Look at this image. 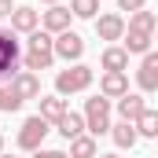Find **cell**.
<instances>
[{"label": "cell", "instance_id": "f1b7e54d", "mask_svg": "<svg viewBox=\"0 0 158 158\" xmlns=\"http://www.w3.org/2000/svg\"><path fill=\"white\" fill-rule=\"evenodd\" d=\"M96 158H118V155H96Z\"/></svg>", "mask_w": 158, "mask_h": 158}, {"label": "cell", "instance_id": "8fae6325", "mask_svg": "<svg viewBox=\"0 0 158 158\" xmlns=\"http://www.w3.org/2000/svg\"><path fill=\"white\" fill-rule=\"evenodd\" d=\"M143 110H147V99H143L140 92H125V96L118 99V118H121V121H129V125L140 118Z\"/></svg>", "mask_w": 158, "mask_h": 158}, {"label": "cell", "instance_id": "9a60e30c", "mask_svg": "<svg viewBox=\"0 0 158 158\" xmlns=\"http://www.w3.org/2000/svg\"><path fill=\"white\" fill-rule=\"evenodd\" d=\"M55 129H59V136H63V140H74V136H81V132H85V118H81V114H74V110H66L63 118L55 121Z\"/></svg>", "mask_w": 158, "mask_h": 158}, {"label": "cell", "instance_id": "d4e9b609", "mask_svg": "<svg viewBox=\"0 0 158 158\" xmlns=\"http://www.w3.org/2000/svg\"><path fill=\"white\" fill-rule=\"evenodd\" d=\"M33 158H70V155H66V151H44V147H37Z\"/></svg>", "mask_w": 158, "mask_h": 158}, {"label": "cell", "instance_id": "2e32d148", "mask_svg": "<svg viewBox=\"0 0 158 158\" xmlns=\"http://www.w3.org/2000/svg\"><path fill=\"white\" fill-rule=\"evenodd\" d=\"M99 155V147H96V136H74L70 140V158H96Z\"/></svg>", "mask_w": 158, "mask_h": 158}, {"label": "cell", "instance_id": "f546056e", "mask_svg": "<svg viewBox=\"0 0 158 158\" xmlns=\"http://www.w3.org/2000/svg\"><path fill=\"white\" fill-rule=\"evenodd\" d=\"M0 158H19V155H0Z\"/></svg>", "mask_w": 158, "mask_h": 158}, {"label": "cell", "instance_id": "30bf717a", "mask_svg": "<svg viewBox=\"0 0 158 158\" xmlns=\"http://www.w3.org/2000/svg\"><path fill=\"white\" fill-rule=\"evenodd\" d=\"M92 22H96V37L99 40H121V33H125V19L121 15H96Z\"/></svg>", "mask_w": 158, "mask_h": 158}, {"label": "cell", "instance_id": "ffe728a7", "mask_svg": "<svg viewBox=\"0 0 158 158\" xmlns=\"http://www.w3.org/2000/svg\"><path fill=\"white\" fill-rule=\"evenodd\" d=\"M110 136H114V143H118L121 151H125V147H136V140H140V136H136V129H132L129 121H118V125H110Z\"/></svg>", "mask_w": 158, "mask_h": 158}, {"label": "cell", "instance_id": "4dcf8cb0", "mask_svg": "<svg viewBox=\"0 0 158 158\" xmlns=\"http://www.w3.org/2000/svg\"><path fill=\"white\" fill-rule=\"evenodd\" d=\"M44 4H59V0H44Z\"/></svg>", "mask_w": 158, "mask_h": 158}, {"label": "cell", "instance_id": "3957f363", "mask_svg": "<svg viewBox=\"0 0 158 158\" xmlns=\"http://www.w3.org/2000/svg\"><path fill=\"white\" fill-rule=\"evenodd\" d=\"M52 55H55V59H66V63H81V55H85L81 33H74V30L55 33V37H52Z\"/></svg>", "mask_w": 158, "mask_h": 158}, {"label": "cell", "instance_id": "5bb4252c", "mask_svg": "<svg viewBox=\"0 0 158 158\" xmlns=\"http://www.w3.org/2000/svg\"><path fill=\"white\" fill-rule=\"evenodd\" d=\"M63 114H66V99L63 96H40V114L37 118H44L52 125V121H59Z\"/></svg>", "mask_w": 158, "mask_h": 158}, {"label": "cell", "instance_id": "9c48e42d", "mask_svg": "<svg viewBox=\"0 0 158 158\" xmlns=\"http://www.w3.org/2000/svg\"><path fill=\"white\" fill-rule=\"evenodd\" d=\"M129 92V74H118V70H107L99 77V96L103 99H121Z\"/></svg>", "mask_w": 158, "mask_h": 158}, {"label": "cell", "instance_id": "484cf974", "mask_svg": "<svg viewBox=\"0 0 158 158\" xmlns=\"http://www.w3.org/2000/svg\"><path fill=\"white\" fill-rule=\"evenodd\" d=\"M11 11H15V4H11V0H0V19H7Z\"/></svg>", "mask_w": 158, "mask_h": 158}, {"label": "cell", "instance_id": "ac0fdd59", "mask_svg": "<svg viewBox=\"0 0 158 158\" xmlns=\"http://www.w3.org/2000/svg\"><path fill=\"white\" fill-rule=\"evenodd\" d=\"M52 63H55V55H52V52H26V59H22V70L37 74V70H52Z\"/></svg>", "mask_w": 158, "mask_h": 158}, {"label": "cell", "instance_id": "44dd1931", "mask_svg": "<svg viewBox=\"0 0 158 158\" xmlns=\"http://www.w3.org/2000/svg\"><path fill=\"white\" fill-rule=\"evenodd\" d=\"M132 129H136V136H147V140H151V136H158V114L147 107L140 118L132 121Z\"/></svg>", "mask_w": 158, "mask_h": 158}, {"label": "cell", "instance_id": "d6986e66", "mask_svg": "<svg viewBox=\"0 0 158 158\" xmlns=\"http://www.w3.org/2000/svg\"><path fill=\"white\" fill-rule=\"evenodd\" d=\"M99 63H103V70H118V74L129 70V55H125V48H107Z\"/></svg>", "mask_w": 158, "mask_h": 158}, {"label": "cell", "instance_id": "83f0119b", "mask_svg": "<svg viewBox=\"0 0 158 158\" xmlns=\"http://www.w3.org/2000/svg\"><path fill=\"white\" fill-rule=\"evenodd\" d=\"M0 155H4V132H0Z\"/></svg>", "mask_w": 158, "mask_h": 158}, {"label": "cell", "instance_id": "7c38bea8", "mask_svg": "<svg viewBox=\"0 0 158 158\" xmlns=\"http://www.w3.org/2000/svg\"><path fill=\"white\" fill-rule=\"evenodd\" d=\"M7 19H11V33H33L40 26V11H33V7H15Z\"/></svg>", "mask_w": 158, "mask_h": 158}, {"label": "cell", "instance_id": "5b68a950", "mask_svg": "<svg viewBox=\"0 0 158 158\" xmlns=\"http://www.w3.org/2000/svg\"><path fill=\"white\" fill-rule=\"evenodd\" d=\"M44 136H48V121L33 114V118L22 121V129H19V136H15V143H19V151H37L40 143H44Z\"/></svg>", "mask_w": 158, "mask_h": 158}, {"label": "cell", "instance_id": "4fadbf2b", "mask_svg": "<svg viewBox=\"0 0 158 158\" xmlns=\"http://www.w3.org/2000/svg\"><path fill=\"white\" fill-rule=\"evenodd\" d=\"M121 40H125V55H147V52H151L155 33H143V30H125V33H121Z\"/></svg>", "mask_w": 158, "mask_h": 158}, {"label": "cell", "instance_id": "6da1fadb", "mask_svg": "<svg viewBox=\"0 0 158 158\" xmlns=\"http://www.w3.org/2000/svg\"><path fill=\"white\" fill-rule=\"evenodd\" d=\"M88 85H92V66H85V63H74L70 70H59V74H55V92H59V96L85 92Z\"/></svg>", "mask_w": 158, "mask_h": 158}, {"label": "cell", "instance_id": "4316f807", "mask_svg": "<svg viewBox=\"0 0 158 158\" xmlns=\"http://www.w3.org/2000/svg\"><path fill=\"white\" fill-rule=\"evenodd\" d=\"M0 110L7 114V88H0Z\"/></svg>", "mask_w": 158, "mask_h": 158}, {"label": "cell", "instance_id": "ba28073f", "mask_svg": "<svg viewBox=\"0 0 158 158\" xmlns=\"http://www.w3.org/2000/svg\"><path fill=\"white\" fill-rule=\"evenodd\" d=\"M70 19H74V15H70V7H59V4H52V7L44 11V19H40V30L55 37V33L70 30Z\"/></svg>", "mask_w": 158, "mask_h": 158}, {"label": "cell", "instance_id": "52a82bcc", "mask_svg": "<svg viewBox=\"0 0 158 158\" xmlns=\"http://www.w3.org/2000/svg\"><path fill=\"white\" fill-rule=\"evenodd\" d=\"M136 81H140V96L158 92V55L155 52L143 55V63H140V70H136Z\"/></svg>", "mask_w": 158, "mask_h": 158}, {"label": "cell", "instance_id": "e0dca14e", "mask_svg": "<svg viewBox=\"0 0 158 158\" xmlns=\"http://www.w3.org/2000/svg\"><path fill=\"white\" fill-rule=\"evenodd\" d=\"M155 26H158V15H155V11H147V7H140V11H132V15H129V26H125V30L155 33Z\"/></svg>", "mask_w": 158, "mask_h": 158}, {"label": "cell", "instance_id": "7a4b0ae2", "mask_svg": "<svg viewBox=\"0 0 158 158\" xmlns=\"http://www.w3.org/2000/svg\"><path fill=\"white\" fill-rule=\"evenodd\" d=\"M85 129H88L92 136L110 132V99H103V96L85 99Z\"/></svg>", "mask_w": 158, "mask_h": 158}, {"label": "cell", "instance_id": "603a6c76", "mask_svg": "<svg viewBox=\"0 0 158 158\" xmlns=\"http://www.w3.org/2000/svg\"><path fill=\"white\" fill-rule=\"evenodd\" d=\"M30 52H52V33L33 30V33H30Z\"/></svg>", "mask_w": 158, "mask_h": 158}, {"label": "cell", "instance_id": "277c9868", "mask_svg": "<svg viewBox=\"0 0 158 158\" xmlns=\"http://www.w3.org/2000/svg\"><path fill=\"white\" fill-rule=\"evenodd\" d=\"M22 66H19V40H15V33L11 30H4L0 26V77H15Z\"/></svg>", "mask_w": 158, "mask_h": 158}, {"label": "cell", "instance_id": "cb8c5ba5", "mask_svg": "<svg viewBox=\"0 0 158 158\" xmlns=\"http://www.w3.org/2000/svg\"><path fill=\"white\" fill-rule=\"evenodd\" d=\"M121 11H140V7H147V0H118Z\"/></svg>", "mask_w": 158, "mask_h": 158}, {"label": "cell", "instance_id": "7402d4cb", "mask_svg": "<svg viewBox=\"0 0 158 158\" xmlns=\"http://www.w3.org/2000/svg\"><path fill=\"white\" fill-rule=\"evenodd\" d=\"M99 0H70V15L74 19H96Z\"/></svg>", "mask_w": 158, "mask_h": 158}, {"label": "cell", "instance_id": "8992f818", "mask_svg": "<svg viewBox=\"0 0 158 158\" xmlns=\"http://www.w3.org/2000/svg\"><path fill=\"white\" fill-rule=\"evenodd\" d=\"M7 92H11L19 103L37 99V96H40V77H37V74H30V70H19V74L11 77V85H7Z\"/></svg>", "mask_w": 158, "mask_h": 158}]
</instances>
